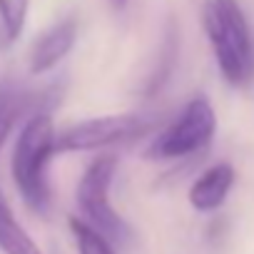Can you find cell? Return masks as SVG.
Wrapping results in <instances>:
<instances>
[{
  "mask_svg": "<svg viewBox=\"0 0 254 254\" xmlns=\"http://www.w3.org/2000/svg\"><path fill=\"white\" fill-rule=\"evenodd\" d=\"M25 107V97L18 92H0V150H3L15 120Z\"/></svg>",
  "mask_w": 254,
  "mask_h": 254,
  "instance_id": "11",
  "label": "cell"
},
{
  "mask_svg": "<svg viewBox=\"0 0 254 254\" xmlns=\"http://www.w3.org/2000/svg\"><path fill=\"white\" fill-rule=\"evenodd\" d=\"M30 0H0V25L8 40H18L23 35L28 20Z\"/></svg>",
  "mask_w": 254,
  "mask_h": 254,
  "instance_id": "10",
  "label": "cell"
},
{
  "mask_svg": "<svg viewBox=\"0 0 254 254\" xmlns=\"http://www.w3.org/2000/svg\"><path fill=\"white\" fill-rule=\"evenodd\" d=\"M217 132V115L204 95L192 97L180 117L147 147V160H182L204 150Z\"/></svg>",
  "mask_w": 254,
  "mask_h": 254,
  "instance_id": "4",
  "label": "cell"
},
{
  "mask_svg": "<svg viewBox=\"0 0 254 254\" xmlns=\"http://www.w3.org/2000/svg\"><path fill=\"white\" fill-rule=\"evenodd\" d=\"M152 130V122L142 115H105L77 122L58 135L55 150L63 152H92L120 142H132Z\"/></svg>",
  "mask_w": 254,
  "mask_h": 254,
  "instance_id": "5",
  "label": "cell"
},
{
  "mask_svg": "<svg viewBox=\"0 0 254 254\" xmlns=\"http://www.w3.org/2000/svg\"><path fill=\"white\" fill-rule=\"evenodd\" d=\"M0 252L3 254H43L33 237L15 219L10 204L0 192Z\"/></svg>",
  "mask_w": 254,
  "mask_h": 254,
  "instance_id": "8",
  "label": "cell"
},
{
  "mask_svg": "<svg viewBox=\"0 0 254 254\" xmlns=\"http://www.w3.org/2000/svg\"><path fill=\"white\" fill-rule=\"evenodd\" d=\"M67 224H70V232H72L77 254H115L112 242L105 234H100L95 227H90L85 219L70 217Z\"/></svg>",
  "mask_w": 254,
  "mask_h": 254,
  "instance_id": "9",
  "label": "cell"
},
{
  "mask_svg": "<svg viewBox=\"0 0 254 254\" xmlns=\"http://www.w3.org/2000/svg\"><path fill=\"white\" fill-rule=\"evenodd\" d=\"M234 180H237V172H234V167L229 162H217L209 170H204L194 180V185L190 187L192 209H197V212H217L224 204L229 190L234 187Z\"/></svg>",
  "mask_w": 254,
  "mask_h": 254,
  "instance_id": "7",
  "label": "cell"
},
{
  "mask_svg": "<svg viewBox=\"0 0 254 254\" xmlns=\"http://www.w3.org/2000/svg\"><path fill=\"white\" fill-rule=\"evenodd\" d=\"M110 3H112V8H115V10H122V8L127 5V0H110Z\"/></svg>",
  "mask_w": 254,
  "mask_h": 254,
  "instance_id": "12",
  "label": "cell"
},
{
  "mask_svg": "<svg viewBox=\"0 0 254 254\" xmlns=\"http://www.w3.org/2000/svg\"><path fill=\"white\" fill-rule=\"evenodd\" d=\"M115 170H117V160L112 155L92 160L77 182L75 199L82 212V219L90 227H95L100 234H105L112 244L122 247L132 239V229L110 204V185Z\"/></svg>",
  "mask_w": 254,
  "mask_h": 254,
  "instance_id": "3",
  "label": "cell"
},
{
  "mask_svg": "<svg viewBox=\"0 0 254 254\" xmlns=\"http://www.w3.org/2000/svg\"><path fill=\"white\" fill-rule=\"evenodd\" d=\"M75 40H77V23H75V18H65V20L55 23L43 35H38V40L33 43V48L28 53V70L33 75L50 72L75 48Z\"/></svg>",
  "mask_w": 254,
  "mask_h": 254,
  "instance_id": "6",
  "label": "cell"
},
{
  "mask_svg": "<svg viewBox=\"0 0 254 254\" xmlns=\"http://www.w3.org/2000/svg\"><path fill=\"white\" fill-rule=\"evenodd\" d=\"M55 140L58 135L53 127V117L48 112H35L23 125L13 147V160H10L13 182L23 202L38 214H48L50 209L48 165L58 155Z\"/></svg>",
  "mask_w": 254,
  "mask_h": 254,
  "instance_id": "1",
  "label": "cell"
},
{
  "mask_svg": "<svg viewBox=\"0 0 254 254\" xmlns=\"http://www.w3.org/2000/svg\"><path fill=\"white\" fill-rule=\"evenodd\" d=\"M204 30L219 65L232 87H242L254 75V43L239 0H207Z\"/></svg>",
  "mask_w": 254,
  "mask_h": 254,
  "instance_id": "2",
  "label": "cell"
}]
</instances>
